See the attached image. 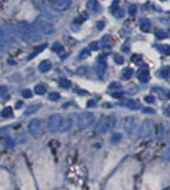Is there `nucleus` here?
<instances>
[{"label": "nucleus", "instance_id": "9d476101", "mask_svg": "<svg viewBox=\"0 0 170 190\" xmlns=\"http://www.w3.org/2000/svg\"><path fill=\"white\" fill-rule=\"evenodd\" d=\"M73 126V118L72 117H67L66 118H63L61 127H60V132H65L70 130Z\"/></svg>", "mask_w": 170, "mask_h": 190}, {"label": "nucleus", "instance_id": "dca6fc26", "mask_svg": "<svg viewBox=\"0 0 170 190\" xmlns=\"http://www.w3.org/2000/svg\"><path fill=\"white\" fill-rule=\"evenodd\" d=\"M139 28L143 32H148L151 28V24L147 19H141L139 21Z\"/></svg>", "mask_w": 170, "mask_h": 190}, {"label": "nucleus", "instance_id": "6e6552de", "mask_svg": "<svg viewBox=\"0 0 170 190\" xmlns=\"http://www.w3.org/2000/svg\"><path fill=\"white\" fill-rule=\"evenodd\" d=\"M151 132V123L148 120L144 121L141 123V126H139V129H137L136 136L137 138H145V136L150 135Z\"/></svg>", "mask_w": 170, "mask_h": 190}, {"label": "nucleus", "instance_id": "20e7f679", "mask_svg": "<svg viewBox=\"0 0 170 190\" xmlns=\"http://www.w3.org/2000/svg\"><path fill=\"white\" fill-rule=\"evenodd\" d=\"M95 121V115L92 112H83L78 117V127L80 129H88L94 123Z\"/></svg>", "mask_w": 170, "mask_h": 190}, {"label": "nucleus", "instance_id": "c03bdc74", "mask_svg": "<svg viewBox=\"0 0 170 190\" xmlns=\"http://www.w3.org/2000/svg\"><path fill=\"white\" fill-rule=\"evenodd\" d=\"M168 97L170 98V92H169V93H168Z\"/></svg>", "mask_w": 170, "mask_h": 190}, {"label": "nucleus", "instance_id": "4c0bfd02", "mask_svg": "<svg viewBox=\"0 0 170 190\" xmlns=\"http://www.w3.org/2000/svg\"><path fill=\"white\" fill-rule=\"evenodd\" d=\"M89 49L91 50H98V42H92L89 44Z\"/></svg>", "mask_w": 170, "mask_h": 190}, {"label": "nucleus", "instance_id": "f257e3e1", "mask_svg": "<svg viewBox=\"0 0 170 190\" xmlns=\"http://www.w3.org/2000/svg\"><path fill=\"white\" fill-rule=\"evenodd\" d=\"M116 123V118L115 115H106V117L103 118L101 120L97 123L95 127V132L98 135H103L112 129Z\"/></svg>", "mask_w": 170, "mask_h": 190}, {"label": "nucleus", "instance_id": "0eeeda50", "mask_svg": "<svg viewBox=\"0 0 170 190\" xmlns=\"http://www.w3.org/2000/svg\"><path fill=\"white\" fill-rule=\"evenodd\" d=\"M62 121H63L62 115L55 114L51 115L49 118V121H48V129H49V132H55L57 130H59L60 127H61Z\"/></svg>", "mask_w": 170, "mask_h": 190}, {"label": "nucleus", "instance_id": "f03ea898", "mask_svg": "<svg viewBox=\"0 0 170 190\" xmlns=\"http://www.w3.org/2000/svg\"><path fill=\"white\" fill-rule=\"evenodd\" d=\"M20 33L26 38L27 40L33 41V42H38L41 40V36L39 32L36 30L34 26H31L27 23H22L20 26Z\"/></svg>", "mask_w": 170, "mask_h": 190}, {"label": "nucleus", "instance_id": "6ab92c4d", "mask_svg": "<svg viewBox=\"0 0 170 190\" xmlns=\"http://www.w3.org/2000/svg\"><path fill=\"white\" fill-rule=\"evenodd\" d=\"M132 73H133V70L131 69V68H128V67L124 68V69L121 71V78L124 80H128L129 78H131Z\"/></svg>", "mask_w": 170, "mask_h": 190}, {"label": "nucleus", "instance_id": "58836bf2", "mask_svg": "<svg viewBox=\"0 0 170 190\" xmlns=\"http://www.w3.org/2000/svg\"><path fill=\"white\" fill-rule=\"evenodd\" d=\"M86 106L88 108H94V106H95V102L94 100H89L86 102Z\"/></svg>", "mask_w": 170, "mask_h": 190}, {"label": "nucleus", "instance_id": "7c9ffc66", "mask_svg": "<svg viewBox=\"0 0 170 190\" xmlns=\"http://www.w3.org/2000/svg\"><path fill=\"white\" fill-rule=\"evenodd\" d=\"M89 54H91V53H89V49H84L83 51L81 52V54L79 56V59H80V60H84V59H86V57H89Z\"/></svg>", "mask_w": 170, "mask_h": 190}, {"label": "nucleus", "instance_id": "aec40b11", "mask_svg": "<svg viewBox=\"0 0 170 190\" xmlns=\"http://www.w3.org/2000/svg\"><path fill=\"white\" fill-rule=\"evenodd\" d=\"M121 138H122V135L120 132H115L112 136H110L109 140L112 144H116L121 140Z\"/></svg>", "mask_w": 170, "mask_h": 190}, {"label": "nucleus", "instance_id": "b1692460", "mask_svg": "<svg viewBox=\"0 0 170 190\" xmlns=\"http://www.w3.org/2000/svg\"><path fill=\"white\" fill-rule=\"evenodd\" d=\"M59 86L61 88H64V89H69V88H71V86H72V83L70 80H68V79H61L59 81Z\"/></svg>", "mask_w": 170, "mask_h": 190}, {"label": "nucleus", "instance_id": "c9c22d12", "mask_svg": "<svg viewBox=\"0 0 170 190\" xmlns=\"http://www.w3.org/2000/svg\"><path fill=\"white\" fill-rule=\"evenodd\" d=\"M144 101L146 103H149V104H152L155 102V99L153 96H145L144 97Z\"/></svg>", "mask_w": 170, "mask_h": 190}, {"label": "nucleus", "instance_id": "ddd939ff", "mask_svg": "<svg viewBox=\"0 0 170 190\" xmlns=\"http://www.w3.org/2000/svg\"><path fill=\"white\" fill-rule=\"evenodd\" d=\"M123 105L125 106H127L128 109H139V106H140V104L138 102H136L135 100H124L123 101Z\"/></svg>", "mask_w": 170, "mask_h": 190}, {"label": "nucleus", "instance_id": "37998d69", "mask_svg": "<svg viewBox=\"0 0 170 190\" xmlns=\"http://www.w3.org/2000/svg\"><path fill=\"white\" fill-rule=\"evenodd\" d=\"M3 36H4V33L1 31V29H0V38H2Z\"/></svg>", "mask_w": 170, "mask_h": 190}, {"label": "nucleus", "instance_id": "423d86ee", "mask_svg": "<svg viewBox=\"0 0 170 190\" xmlns=\"http://www.w3.org/2000/svg\"><path fill=\"white\" fill-rule=\"evenodd\" d=\"M50 7L55 11H66L71 7L72 0H48Z\"/></svg>", "mask_w": 170, "mask_h": 190}, {"label": "nucleus", "instance_id": "c756f323", "mask_svg": "<svg viewBox=\"0 0 170 190\" xmlns=\"http://www.w3.org/2000/svg\"><path fill=\"white\" fill-rule=\"evenodd\" d=\"M120 88H121V84L118 82H112V83H110L109 86V90H118V89H120Z\"/></svg>", "mask_w": 170, "mask_h": 190}, {"label": "nucleus", "instance_id": "f8f14e48", "mask_svg": "<svg viewBox=\"0 0 170 190\" xmlns=\"http://www.w3.org/2000/svg\"><path fill=\"white\" fill-rule=\"evenodd\" d=\"M52 69V63L50 61H42L38 66V70L40 71L41 73H46L48 71H50Z\"/></svg>", "mask_w": 170, "mask_h": 190}, {"label": "nucleus", "instance_id": "a19ab883", "mask_svg": "<svg viewBox=\"0 0 170 190\" xmlns=\"http://www.w3.org/2000/svg\"><path fill=\"white\" fill-rule=\"evenodd\" d=\"M21 104H22V102H21V101H19V102H17L16 109H20V108H21Z\"/></svg>", "mask_w": 170, "mask_h": 190}, {"label": "nucleus", "instance_id": "4468645a", "mask_svg": "<svg viewBox=\"0 0 170 190\" xmlns=\"http://www.w3.org/2000/svg\"><path fill=\"white\" fill-rule=\"evenodd\" d=\"M41 108V104H34V105H30L28 108L26 109L24 115H30L32 114H35L36 112H38Z\"/></svg>", "mask_w": 170, "mask_h": 190}, {"label": "nucleus", "instance_id": "393cba45", "mask_svg": "<svg viewBox=\"0 0 170 190\" xmlns=\"http://www.w3.org/2000/svg\"><path fill=\"white\" fill-rule=\"evenodd\" d=\"M155 37L157 38V39H166L167 37H168V33H167L166 31L164 30H157L155 31Z\"/></svg>", "mask_w": 170, "mask_h": 190}, {"label": "nucleus", "instance_id": "5701e85b", "mask_svg": "<svg viewBox=\"0 0 170 190\" xmlns=\"http://www.w3.org/2000/svg\"><path fill=\"white\" fill-rule=\"evenodd\" d=\"M34 89H35V93L37 95H44L45 93H46V91H47L46 87H45L44 85H42V84L36 85Z\"/></svg>", "mask_w": 170, "mask_h": 190}, {"label": "nucleus", "instance_id": "bb28decb", "mask_svg": "<svg viewBox=\"0 0 170 190\" xmlns=\"http://www.w3.org/2000/svg\"><path fill=\"white\" fill-rule=\"evenodd\" d=\"M156 48L158 49V51L163 53V54H168L170 52V46L169 45H157Z\"/></svg>", "mask_w": 170, "mask_h": 190}, {"label": "nucleus", "instance_id": "2f4dec72", "mask_svg": "<svg viewBox=\"0 0 170 190\" xmlns=\"http://www.w3.org/2000/svg\"><path fill=\"white\" fill-rule=\"evenodd\" d=\"M113 61L118 65H122L124 63V58L120 55H115V57H113Z\"/></svg>", "mask_w": 170, "mask_h": 190}, {"label": "nucleus", "instance_id": "9b49d317", "mask_svg": "<svg viewBox=\"0 0 170 190\" xmlns=\"http://www.w3.org/2000/svg\"><path fill=\"white\" fill-rule=\"evenodd\" d=\"M86 9L91 10L92 12H98L101 9L100 3H98V0H88V2H86Z\"/></svg>", "mask_w": 170, "mask_h": 190}, {"label": "nucleus", "instance_id": "f3484780", "mask_svg": "<svg viewBox=\"0 0 170 190\" xmlns=\"http://www.w3.org/2000/svg\"><path fill=\"white\" fill-rule=\"evenodd\" d=\"M164 133H165L164 126L162 123H158L157 126H156V139L157 140H161V139H163Z\"/></svg>", "mask_w": 170, "mask_h": 190}, {"label": "nucleus", "instance_id": "2eb2a0df", "mask_svg": "<svg viewBox=\"0 0 170 190\" xmlns=\"http://www.w3.org/2000/svg\"><path fill=\"white\" fill-rule=\"evenodd\" d=\"M106 70V64L104 63V62H100V63L97 65V67H95V73H97V75L100 77V78H101V77L103 76Z\"/></svg>", "mask_w": 170, "mask_h": 190}, {"label": "nucleus", "instance_id": "c85d7f7f", "mask_svg": "<svg viewBox=\"0 0 170 190\" xmlns=\"http://www.w3.org/2000/svg\"><path fill=\"white\" fill-rule=\"evenodd\" d=\"M159 76L162 77V78H167L169 75V67H164L159 71Z\"/></svg>", "mask_w": 170, "mask_h": 190}, {"label": "nucleus", "instance_id": "ea45409f", "mask_svg": "<svg viewBox=\"0 0 170 190\" xmlns=\"http://www.w3.org/2000/svg\"><path fill=\"white\" fill-rule=\"evenodd\" d=\"M165 115L170 118V105L166 106V109H165Z\"/></svg>", "mask_w": 170, "mask_h": 190}, {"label": "nucleus", "instance_id": "e433bc0d", "mask_svg": "<svg viewBox=\"0 0 170 190\" xmlns=\"http://www.w3.org/2000/svg\"><path fill=\"white\" fill-rule=\"evenodd\" d=\"M142 112H144V114H154L155 111L153 109H151V108H144L142 109Z\"/></svg>", "mask_w": 170, "mask_h": 190}, {"label": "nucleus", "instance_id": "a878e982", "mask_svg": "<svg viewBox=\"0 0 170 190\" xmlns=\"http://www.w3.org/2000/svg\"><path fill=\"white\" fill-rule=\"evenodd\" d=\"M48 99L50 101H53V102H56V101H59L61 99V95L57 93V92H52V93L48 95Z\"/></svg>", "mask_w": 170, "mask_h": 190}, {"label": "nucleus", "instance_id": "412c9836", "mask_svg": "<svg viewBox=\"0 0 170 190\" xmlns=\"http://www.w3.org/2000/svg\"><path fill=\"white\" fill-rule=\"evenodd\" d=\"M137 78H138V80L141 83H147L149 81V79H150V77H149L147 72H143V71H141V72L138 74Z\"/></svg>", "mask_w": 170, "mask_h": 190}, {"label": "nucleus", "instance_id": "473e14b6", "mask_svg": "<svg viewBox=\"0 0 170 190\" xmlns=\"http://www.w3.org/2000/svg\"><path fill=\"white\" fill-rule=\"evenodd\" d=\"M137 12V9H136V6L134 4H131L129 8H128V13H129L130 16H134Z\"/></svg>", "mask_w": 170, "mask_h": 190}, {"label": "nucleus", "instance_id": "1a4fd4ad", "mask_svg": "<svg viewBox=\"0 0 170 190\" xmlns=\"http://www.w3.org/2000/svg\"><path fill=\"white\" fill-rule=\"evenodd\" d=\"M136 118L134 117H126L123 121V126L127 135H131L136 129Z\"/></svg>", "mask_w": 170, "mask_h": 190}, {"label": "nucleus", "instance_id": "79ce46f5", "mask_svg": "<svg viewBox=\"0 0 170 190\" xmlns=\"http://www.w3.org/2000/svg\"><path fill=\"white\" fill-rule=\"evenodd\" d=\"M120 96H121V94H113L112 95L113 98H120Z\"/></svg>", "mask_w": 170, "mask_h": 190}, {"label": "nucleus", "instance_id": "39448f33", "mask_svg": "<svg viewBox=\"0 0 170 190\" xmlns=\"http://www.w3.org/2000/svg\"><path fill=\"white\" fill-rule=\"evenodd\" d=\"M29 132L33 138H38L42 135L43 132V129H42V121L39 118H34L29 123L28 126Z\"/></svg>", "mask_w": 170, "mask_h": 190}, {"label": "nucleus", "instance_id": "a211bd4d", "mask_svg": "<svg viewBox=\"0 0 170 190\" xmlns=\"http://www.w3.org/2000/svg\"><path fill=\"white\" fill-rule=\"evenodd\" d=\"M46 47H47V44H42V45H41L40 47H37L35 51H34V52H32L31 54H30V55L28 56V58H27V60H31V59L35 58L36 56L40 54V53H41L42 51H43V50H44L45 48H46Z\"/></svg>", "mask_w": 170, "mask_h": 190}, {"label": "nucleus", "instance_id": "cd10ccee", "mask_svg": "<svg viewBox=\"0 0 170 190\" xmlns=\"http://www.w3.org/2000/svg\"><path fill=\"white\" fill-rule=\"evenodd\" d=\"M12 115H13V112H12V109H11L10 106H8V108H5L2 111V112H1V115H2L3 118H11Z\"/></svg>", "mask_w": 170, "mask_h": 190}, {"label": "nucleus", "instance_id": "f704fd0d", "mask_svg": "<svg viewBox=\"0 0 170 190\" xmlns=\"http://www.w3.org/2000/svg\"><path fill=\"white\" fill-rule=\"evenodd\" d=\"M104 27H106V23H104L103 21H98L97 22V28H98V30H100V31H101V30H103L104 29Z\"/></svg>", "mask_w": 170, "mask_h": 190}, {"label": "nucleus", "instance_id": "4be33fe9", "mask_svg": "<svg viewBox=\"0 0 170 190\" xmlns=\"http://www.w3.org/2000/svg\"><path fill=\"white\" fill-rule=\"evenodd\" d=\"M112 14H113V16H115V18L120 19V18H122V17L124 16V10L121 9V8H119V7H116L115 9L112 11Z\"/></svg>", "mask_w": 170, "mask_h": 190}, {"label": "nucleus", "instance_id": "7ed1b4c3", "mask_svg": "<svg viewBox=\"0 0 170 190\" xmlns=\"http://www.w3.org/2000/svg\"><path fill=\"white\" fill-rule=\"evenodd\" d=\"M33 26L36 28L39 33H42L44 35H51L55 32V27L52 22L48 21V20L37 18L33 23Z\"/></svg>", "mask_w": 170, "mask_h": 190}, {"label": "nucleus", "instance_id": "72a5a7b5", "mask_svg": "<svg viewBox=\"0 0 170 190\" xmlns=\"http://www.w3.org/2000/svg\"><path fill=\"white\" fill-rule=\"evenodd\" d=\"M22 95L24 98H27V99H29V98L32 97V91L29 90V89H26V90H24L22 92Z\"/></svg>", "mask_w": 170, "mask_h": 190}]
</instances>
